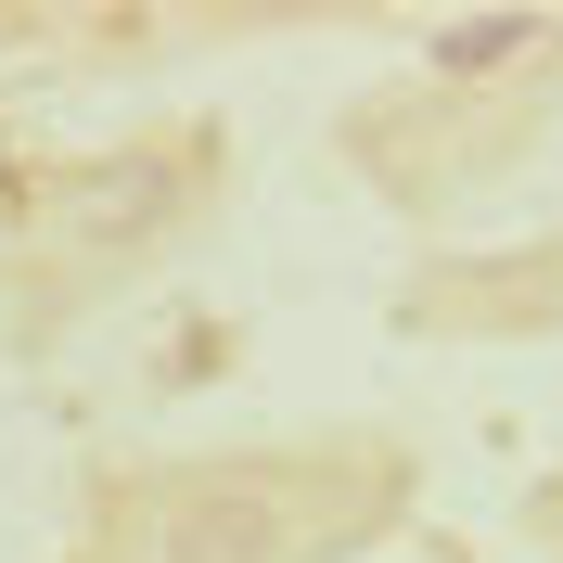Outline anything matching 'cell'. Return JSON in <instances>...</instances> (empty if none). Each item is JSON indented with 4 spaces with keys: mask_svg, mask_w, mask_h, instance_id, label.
I'll list each match as a JSON object with an SVG mask.
<instances>
[{
    "mask_svg": "<svg viewBox=\"0 0 563 563\" xmlns=\"http://www.w3.org/2000/svg\"><path fill=\"white\" fill-rule=\"evenodd\" d=\"M154 563H295V499L256 474H206L154 512Z\"/></svg>",
    "mask_w": 563,
    "mask_h": 563,
    "instance_id": "1",
    "label": "cell"
},
{
    "mask_svg": "<svg viewBox=\"0 0 563 563\" xmlns=\"http://www.w3.org/2000/svg\"><path fill=\"white\" fill-rule=\"evenodd\" d=\"M167 206H179V167H167V154H115V167H77L65 192L38 206V231H52L65 256H129Z\"/></svg>",
    "mask_w": 563,
    "mask_h": 563,
    "instance_id": "2",
    "label": "cell"
},
{
    "mask_svg": "<svg viewBox=\"0 0 563 563\" xmlns=\"http://www.w3.org/2000/svg\"><path fill=\"white\" fill-rule=\"evenodd\" d=\"M526 38H538V26H449V38H435V65H449V77H487V65H512Z\"/></svg>",
    "mask_w": 563,
    "mask_h": 563,
    "instance_id": "3",
    "label": "cell"
}]
</instances>
